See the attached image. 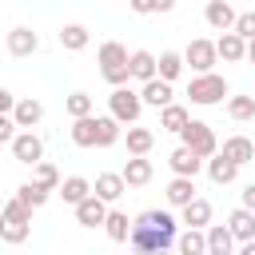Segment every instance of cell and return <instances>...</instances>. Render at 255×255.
<instances>
[{
  "mask_svg": "<svg viewBox=\"0 0 255 255\" xmlns=\"http://www.w3.org/2000/svg\"><path fill=\"white\" fill-rule=\"evenodd\" d=\"M175 235H179V219L171 211H159V207H147L131 219V255H167L175 247Z\"/></svg>",
  "mask_w": 255,
  "mask_h": 255,
  "instance_id": "obj_1",
  "label": "cell"
},
{
  "mask_svg": "<svg viewBox=\"0 0 255 255\" xmlns=\"http://www.w3.org/2000/svg\"><path fill=\"white\" fill-rule=\"evenodd\" d=\"M96 64H100V76L112 84V88H124L131 76H128V48L120 40H104L100 52H96Z\"/></svg>",
  "mask_w": 255,
  "mask_h": 255,
  "instance_id": "obj_2",
  "label": "cell"
},
{
  "mask_svg": "<svg viewBox=\"0 0 255 255\" xmlns=\"http://www.w3.org/2000/svg\"><path fill=\"white\" fill-rule=\"evenodd\" d=\"M32 235V207H24L16 195L0 207V239L4 243H24Z\"/></svg>",
  "mask_w": 255,
  "mask_h": 255,
  "instance_id": "obj_3",
  "label": "cell"
},
{
  "mask_svg": "<svg viewBox=\"0 0 255 255\" xmlns=\"http://www.w3.org/2000/svg\"><path fill=\"white\" fill-rule=\"evenodd\" d=\"M187 96H191V104H199V108H215V104H223V100L231 96V88H227L223 76L207 72V76H191Z\"/></svg>",
  "mask_w": 255,
  "mask_h": 255,
  "instance_id": "obj_4",
  "label": "cell"
},
{
  "mask_svg": "<svg viewBox=\"0 0 255 255\" xmlns=\"http://www.w3.org/2000/svg\"><path fill=\"white\" fill-rule=\"evenodd\" d=\"M139 112H143V100H139V92H131L128 84H124V88H112V96H108V116H112L120 128H131V124H139Z\"/></svg>",
  "mask_w": 255,
  "mask_h": 255,
  "instance_id": "obj_5",
  "label": "cell"
},
{
  "mask_svg": "<svg viewBox=\"0 0 255 255\" xmlns=\"http://www.w3.org/2000/svg\"><path fill=\"white\" fill-rule=\"evenodd\" d=\"M179 143H183L187 151H195L199 159H211V155L219 151V139H215L211 124H203V120H187V128L179 131Z\"/></svg>",
  "mask_w": 255,
  "mask_h": 255,
  "instance_id": "obj_6",
  "label": "cell"
},
{
  "mask_svg": "<svg viewBox=\"0 0 255 255\" xmlns=\"http://www.w3.org/2000/svg\"><path fill=\"white\" fill-rule=\"evenodd\" d=\"M183 68H191L195 76H207V72H215V64H219V56H215V40H191L183 52Z\"/></svg>",
  "mask_w": 255,
  "mask_h": 255,
  "instance_id": "obj_7",
  "label": "cell"
},
{
  "mask_svg": "<svg viewBox=\"0 0 255 255\" xmlns=\"http://www.w3.org/2000/svg\"><path fill=\"white\" fill-rule=\"evenodd\" d=\"M8 52H12L16 60H28V56L40 52V36H36L28 24H16V28L8 32Z\"/></svg>",
  "mask_w": 255,
  "mask_h": 255,
  "instance_id": "obj_8",
  "label": "cell"
},
{
  "mask_svg": "<svg viewBox=\"0 0 255 255\" xmlns=\"http://www.w3.org/2000/svg\"><path fill=\"white\" fill-rule=\"evenodd\" d=\"M12 155L20 159V163H40L44 159V139L36 135V131H16V139H12Z\"/></svg>",
  "mask_w": 255,
  "mask_h": 255,
  "instance_id": "obj_9",
  "label": "cell"
},
{
  "mask_svg": "<svg viewBox=\"0 0 255 255\" xmlns=\"http://www.w3.org/2000/svg\"><path fill=\"white\" fill-rule=\"evenodd\" d=\"M139 100H143V108H167V104H175V88L155 76V80H147L139 88Z\"/></svg>",
  "mask_w": 255,
  "mask_h": 255,
  "instance_id": "obj_10",
  "label": "cell"
},
{
  "mask_svg": "<svg viewBox=\"0 0 255 255\" xmlns=\"http://www.w3.org/2000/svg\"><path fill=\"white\" fill-rule=\"evenodd\" d=\"M219 155H223V159H231L235 167H243V163H251V159H255V143H251L247 135H227V139L219 143Z\"/></svg>",
  "mask_w": 255,
  "mask_h": 255,
  "instance_id": "obj_11",
  "label": "cell"
},
{
  "mask_svg": "<svg viewBox=\"0 0 255 255\" xmlns=\"http://www.w3.org/2000/svg\"><path fill=\"white\" fill-rule=\"evenodd\" d=\"M151 175H155V167H151L147 155H128V163H124V171H120V179H124L128 187H143V183H151Z\"/></svg>",
  "mask_w": 255,
  "mask_h": 255,
  "instance_id": "obj_12",
  "label": "cell"
},
{
  "mask_svg": "<svg viewBox=\"0 0 255 255\" xmlns=\"http://www.w3.org/2000/svg\"><path fill=\"white\" fill-rule=\"evenodd\" d=\"M124 191H128V183L120 179V171H100V175H96V183H92V195H96V199H104L108 207H112Z\"/></svg>",
  "mask_w": 255,
  "mask_h": 255,
  "instance_id": "obj_13",
  "label": "cell"
},
{
  "mask_svg": "<svg viewBox=\"0 0 255 255\" xmlns=\"http://www.w3.org/2000/svg\"><path fill=\"white\" fill-rule=\"evenodd\" d=\"M235 16H239V12H235L227 0H207V8H203V20H207L215 32H231V28H235Z\"/></svg>",
  "mask_w": 255,
  "mask_h": 255,
  "instance_id": "obj_14",
  "label": "cell"
},
{
  "mask_svg": "<svg viewBox=\"0 0 255 255\" xmlns=\"http://www.w3.org/2000/svg\"><path fill=\"white\" fill-rule=\"evenodd\" d=\"M128 76H131V80H139V84L155 80V52H147V48L128 52Z\"/></svg>",
  "mask_w": 255,
  "mask_h": 255,
  "instance_id": "obj_15",
  "label": "cell"
},
{
  "mask_svg": "<svg viewBox=\"0 0 255 255\" xmlns=\"http://www.w3.org/2000/svg\"><path fill=\"white\" fill-rule=\"evenodd\" d=\"M40 120H44V104H40V100H32V96H28V100H16V108H12V124H16L20 131H32Z\"/></svg>",
  "mask_w": 255,
  "mask_h": 255,
  "instance_id": "obj_16",
  "label": "cell"
},
{
  "mask_svg": "<svg viewBox=\"0 0 255 255\" xmlns=\"http://www.w3.org/2000/svg\"><path fill=\"white\" fill-rule=\"evenodd\" d=\"M104 219H108V203H104V199L88 195V199L76 203V223H80V227H104Z\"/></svg>",
  "mask_w": 255,
  "mask_h": 255,
  "instance_id": "obj_17",
  "label": "cell"
},
{
  "mask_svg": "<svg viewBox=\"0 0 255 255\" xmlns=\"http://www.w3.org/2000/svg\"><path fill=\"white\" fill-rule=\"evenodd\" d=\"M203 239H207V255H235V239H231L227 223H207Z\"/></svg>",
  "mask_w": 255,
  "mask_h": 255,
  "instance_id": "obj_18",
  "label": "cell"
},
{
  "mask_svg": "<svg viewBox=\"0 0 255 255\" xmlns=\"http://www.w3.org/2000/svg\"><path fill=\"white\" fill-rule=\"evenodd\" d=\"M167 163H171V171H175V175H183V179H195V175L203 171V159H199L195 151H187L183 143H179V147L167 155Z\"/></svg>",
  "mask_w": 255,
  "mask_h": 255,
  "instance_id": "obj_19",
  "label": "cell"
},
{
  "mask_svg": "<svg viewBox=\"0 0 255 255\" xmlns=\"http://www.w3.org/2000/svg\"><path fill=\"white\" fill-rule=\"evenodd\" d=\"M227 231H231V239H235V243H247V239H255V211H247V207H235V211L227 215Z\"/></svg>",
  "mask_w": 255,
  "mask_h": 255,
  "instance_id": "obj_20",
  "label": "cell"
},
{
  "mask_svg": "<svg viewBox=\"0 0 255 255\" xmlns=\"http://www.w3.org/2000/svg\"><path fill=\"white\" fill-rule=\"evenodd\" d=\"M215 56H219L223 64H243V56H247V40H239L235 32H223V36L215 40Z\"/></svg>",
  "mask_w": 255,
  "mask_h": 255,
  "instance_id": "obj_21",
  "label": "cell"
},
{
  "mask_svg": "<svg viewBox=\"0 0 255 255\" xmlns=\"http://www.w3.org/2000/svg\"><path fill=\"white\" fill-rule=\"evenodd\" d=\"M179 223H183V227H195V231H203V227L211 223V203L195 195L187 207H179Z\"/></svg>",
  "mask_w": 255,
  "mask_h": 255,
  "instance_id": "obj_22",
  "label": "cell"
},
{
  "mask_svg": "<svg viewBox=\"0 0 255 255\" xmlns=\"http://www.w3.org/2000/svg\"><path fill=\"white\" fill-rule=\"evenodd\" d=\"M124 143H128V155H147V151L155 147V131H151V128L131 124V128H128V135H124Z\"/></svg>",
  "mask_w": 255,
  "mask_h": 255,
  "instance_id": "obj_23",
  "label": "cell"
},
{
  "mask_svg": "<svg viewBox=\"0 0 255 255\" xmlns=\"http://www.w3.org/2000/svg\"><path fill=\"white\" fill-rule=\"evenodd\" d=\"M203 167H207V175H211V183H219V187H227V183H235V175H239V167H235L231 159H223L219 151H215L211 159H203Z\"/></svg>",
  "mask_w": 255,
  "mask_h": 255,
  "instance_id": "obj_24",
  "label": "cell"
},
{
  "mask_svg": "<svg viewBox=\"0 0 255 255\" xmlns=\"http://www.w3.org/2000/svg\"><path fill=\"white\" fill-rule=\"evenodd\" d=\"M104 231H108V239H112V243H128V235H131V219H128V211H120V207H108Z\"/></svg>",
  "mask_w": 255,
  "mask_h": 255,
  "instance_id": "obj_25",
  "label": "cell"
},
{
  "mask_svg": "<svg viewBox=\"0 0 255 255\" xmlns=\"http://www.w3.org/2000/svg\"><path fill=\"white\" fill-rule=\"evenodd\" d=\"M88 44H92V32L84 24H64L60 28V48L64 52H84Z\"/></svg>",
  "mask_w": 255,
  "mask_h": 255,
  "instance_id": "obj_26",
  "label": "cell"
},
{
  "mask_svg": "<svg viewBox=\"0 0 255 255\" xmlns=\"http://www.w3.org/2000/svg\"><path fill=\"white\" fill-rule=\"evenodd\" d=\"M60 195H64V203H80V199H88L92 195V179H84V175H68V179H60V187H56Z\"/></svg>",
  "mask_w": 255,
  "mask_h": 255,
  "instance_id": "obj_27",
  "label": "cell"
},
{
  "mask_svg": "<svg viewBox=\"0 0 255 255\" xmlns=\"http://www.w3.org/2000/svg\"><path fill=\"white\" fill-rule=\"evenodd\" d=\"M155 76L167 80V84H175V80L183 76V56H179V52H159V56H155Z\"/></svg>",
  "mask_w": 255,
  "mask_h": 255,
  "instance_id": "obj_28",
  "label": "cell"
},
{
  "mask_svg": "<svg viewBox=\"0 0 255 255\" xmlns=\"http://www.w3.org/2000/svg\"><path fill=\"white\" fill-rule=\"evenodd\" d=\"M187 120H191V112H187L183 104H167V108H159V128H163V131H175V135H179V131L187 128Z\"/></svg>",
  "mask_w": 255,
  "mask_h": 255,
  "instance_id": "obj_29",
  "label": "cell"
},
{
  "mask_svg": "<svg viewBox=\"0 0 255 255\" xmlns=\"http://www.w3.org/2000/svg\"><path fill=\"white\" fill-rule=\"evenodd\" d=\"M163 195H167V203H171V207H187V203L195 199V179L175 175V179L167 183V191H163Z\"/></svg>",
  "mask_w": 255,
  "mask_h": 255,
  "instance_id": "obj_30",
  "label": "cell"
},
{
  "mask_svg": "<svg viewBox=\"0 0 255 255\" xmlns=\"http://www.w3.org/2000/svg\"><path fill=\"white\" fill-rule=\"evenodd\" d=\"M175 247H179V255H207V239H203V231H195V227H183V231L175 235Z\"/></svg>",
  "mask_w": 255,
  "mask_h": 255,
  "instance_id": "obj_31",
  "label": "cell"
},
{
  "mask_svg": "<svg viewBox=\"0 0 255 255\" xmlns=\"http://www.w3.org/2000/svg\"><path fill=\"white\" fill-rule=\"evenodd\" d=\"M120 135H124V128L112 116H96V147H112V143H120Z\"/></svg>",
  "mask_w": 255,
  "mask_h": 255,
  "instance_id": "obj_32",
  "label": "cell"
},
{
  "mask_svg": "<svg viewBox=\"0 0 255 255\" xmlns=\"http://www.w3.org/2000/svg\"><path fill=\"white\" fill-rule=\"evenodd\" d=\"M72 143L76 147H96V116L72 120Z\"/></svg>",
  "mask_w": 255,
  "mask_h": 255,
  "instance_id": "obj_33",
  "label": "cell"
},
{
  "mask_svg": "<svg viewBox=\"0 0 255 255\" xmlns=\"http://www.w3.org/2000/svg\"><path fill=\"white\" fill-rule=\"evenodd\" d=\"M32 183H40L44 191H56V187H60V167L48 163V159H40V163L32 167Z\"/></svg>",
  "mask_w": 255,
  "mask_h": 255,
  "instance_id": "obj_34",
  "label": "cell"
},
{
  "mask_svg": "<svg viewBox=\"0 0 255 255\" xmlns=\"http://www.w3.org/2000/svg\"><path fill=\"white\" fill-rule=\"evenodd\" d=\"M48 195H52V191H44V187H40V183H32V179L16 187V199H20L24 207H32V211H36V207H44V203H48Z\"/></svg>",
  "mask_w": 255,
  "mask_h": 255,
  "instance_id": "obj_35",
  "label": "cell"
},
{
  "mask_svg": "<svg viewBox=\"0 0 255 255\" xmlns=\"http://www.w3.org/2000/svg\"><path fill=\"white\" fill-rule=\"evenodd\" d=\"M227 116L231 120H255V96H227Z\"/></svg>",
  "mask_w": 255,
  "mask_h": 255,
  "instance_id": "obj_36",
  "label": "cell"
},
{
  "mask_svg": "<svg viewBox=\"0 0 255 255\" xmlns=\"http://www.w3.org/2000/svg\"><path fill=\"white\" fill-rule=\"evenodd\" d=\"M64 112H68L72 120L92 116V96H88V92H72V96H64Z\"/></svg>",
  "mask_w": 255,
  "mask_h": 255,
  "instance_id": "obj_37",
  "label": "cell"
},
{
  "mask_svg": "<svg viewBox=\"0 0 255 255\" xmlns=\"http://www.w3.org/2000/svg\"><path fill=\"white\" fill-rule=\"evenodd\" d=\"M239 40H255V12H239L235 16V28H231Z\"/></svg>",
  "mask_w": 255,
  "mask_h": 255,
  "instance_id": "obj_38",
  "label": "cell"
},
{
  "mask_svg": "<svg viewBox=\"0 0 255 255\" xmlns=\"http://www.w3.org/2000/svg\"><path fill=\"white\" fill-rule=\"evenodd\" d=\"M16 131H20V128L12 124V116H0V143H12V139H16Z\"/></svg>",
  "mask_w": 255,
  "mask_h": 255,
  "instance_id": "obj_39",
  "label": "cell"
},
{
  "mask_svg": "<svg viewBox=\"0 0 255 255\" xmlns=\"http://www.w3.org/2000/svg\"><path fill=\"white\" fill-rule=\"evenodd\" d=\"M128 8H131L135 16H151V12H155V0H128Z\"/></svg>",
  "mask_w": 255,
  "mask_h": 255,
  "instance_id": "obj_40",
  "label": "cell"
},
{
  "mask_svg": "<svg viewBox=\"0 0 255 255\" xmlns=\"http://www.w3.org/2000/svg\"><path fill=\"white\" fill-rule=\"evenodd\" d=\"M12 108H16V96L8 88H0V116H12Z\"/></svg>",
  "mask_w": 255,
  "mask_h": 255,
  "instance_id": "obj_41",
  "label": "cell"
},
{
  "mask_svg": "<svg viewBox=\"0 0 255 255\" xmlns=\"http://www.w3.org/2000/svg\"><path fill=\"white\" fill-rule=\"evenodd\" d=\"M243 207H247V211H255V183H247V187H243Z\"/></svg>",
  "mask_w": 255,
  "mask_h": 255,
  "instance_id": "obj_42",
  "label": "cell"
},
{
  "mask_svg": "<svg viewBox=\"0 0 255 255\" xmlns=\"http://www.w3.org/2000/svg\"><path fill=\"white\" fill-rule=\"evenodd\" d=\"M235 255H255V239H247V243H239V251Z\"/></svg>",
  "mask_w": 255,
  "mask_h": 255,
  "instance_id": "obj_43",
  "label": "cell"
},
{
  "mask_svg": "<svg viewBox=\"0 0 255 255\" xmlns=\"http://www.w3.org/2000/svg\"><path fill=\"white\" fill-rule=\"evenodd\" d=\"M175 8V0H155V12H171Z\"/></svg>",
  "mask_w": 255,
  "mask_h": 255,
  "instance_id": "obj_44",
  "label": "cell"
},
{
  "mask_svg": "<svg viewBox=\"0 0 255 255\" xmlns=\"http://www.w3.org/2000/svg\"><path fill=\"white\" fill-rule=\"evenodd\" d=\"M247 64H255V40H247V56H243Z\"/></svg>",
  "mask_w": 255,
  "mask_h": 255,
  "instance_id": "obj_45",
  "label": "cell"
}]
</instances>
